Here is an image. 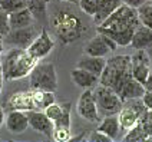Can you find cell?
<instances>
[{"instance_id":"obj_6","label":"cell","mask_w":152,"mask_h":142,"mask_svg":"<svg viewBox=\"0 0 152 142\" xmlns=\"http://www.w3.org/2000/svg\"><path fill=\"white\" fill-rule=\"evenodd\" d=\"M92 91L99 116L103 118L109 115H118V112L122 109L124 100L119 98V95L112 88L99 83Z\"/></svg>"},{"instance_id":"obj_24","label":"cell","mask_w":152,"mask_h":142,"mask_svg":"<svg viewBox=\"0 0 152 142\" xmlns=\"http://www.w3.org/2000/svg\"><path fill=\"white\" fill-rule=\"evenodd\" d=\"M141 23L152 29V0H146L141 7L136 9Z\"/></svg>"},{"instance_id":"obj_26","label":"cell","mask_w":152,"mask_h":142,"mask_svg":"<svg viewBox=\"0 0 152 142\" xmlns=\"http://www.w3.org/2000/svg\"><path fill=\"white\" fill-rule=\"evenodd\" d=\"M77 6L82 10L83 15L93 19V16L96 15V12L99 9V0H79Z\"/></svg>"},{"instance_id":"obj_7","label":"cell","mask_w":152,"mask_h":142,"mask_svg":"<svg viewBox=\"0 0 152 142\" xmlns=\"http://www.w3.org/2000/svg\"><path fill=\"white\" fill-rule=\"evenodd\" d=\"M145 111H146V108H145L141 98L125 100L124 105H122V109L118 112L121 129L122 131H129L131 128H134L139 122V119L142 118Z\"/></svg>"},{"instance_id":"obj_15","label":"cell","mask_w":152,"mask_h":142,"mask_svg":"<svg viewBox=\"0 0 152 142\" xmlns=\"http://www.w3.org/2000/svg\"><path fill=\"white\" fill-rule=\"evenodd\" d=\"M131 48L135 50H146L152 46V29L145 25H141L136 27L134 32L132 40H131Z\"/></svg>"},{"instance_id":"obj_5","label":"cell","mask_w":152,"mask_h":142,"mask_svg":"<svg viewBox=\"0 0 152 142\" xmlns=\"http://www.w3.org/2000/svg\"><path fill=\"white\" fill-rule=\"evenodd\" d=\"M29 83H30V89H34V91L56 92L58 73H56L55 65L52 62L36 63L32 72L29 73Z\"/></svg>"},{"instance_id":"obj_11","label":"cell","mask_w":152,"mask_h":142,"mask_svg":"<svg viewBox=\"0 0 152 142\" xmlns=\"http://www.w3.org/2000/svg\"><path fill=\"white\" fill-rule=\"evenodd\" d=\"M55 45H56V42L52 37V34L49 33V30L46 27H43L40 30V33L34 37V40L27 48V52L30 53L32 58H34L39 62L40 59L46 58L50 53L53 50V48H55Z\"/></svg>"},{"instance_id":"obj_37","label":"cell","mask_w":152,"mask_h":142,"mask_svg":"<svg viewBox=\"0 0 152 142\" xmlns=\"http://www.w3.org/2000/svg\"><path fill=\"white\" fill-rule=\"evenodd\" d=\"M1 52H3V36L0 34V56H1Z\"/></svg>"},{"instance_id":"obj_29","label":"cell","mask_w":152,"mask_h":142,"mask_svg":"<svg viewBox=\"0 0 152 142\" xmlns=\"http://www.w3.org/2000/svg\"><path fill=\"white\" fill-rule=\"evenodd\" d=\"M139 124L145 131V134L148 135V138L152 139V109H146L142 118L139 119Z\"/></svg>"},{"instance_id":"obj_32","label":"cell","mask_w":152,"mask_h":142,"mask_svg":"<svg viewBox=\"0 0 152 142\" xmlns=\"http://www.w3.org/2000/svg\"><path fill=\"white\" fill-rule=\"evenodd\" d=\"M141 99H142V102H144L145 108L152 109V91H145L144 95L141 96Z\"/></svg>"},{"instance_id":"obj_36","label":"cell","mask_w":152,"mask_h":142,"mask_svg":"<svg viewBox=\"0 0 152 142\" xmlns=\"http://www.w3.org/2000/svg\"><path fill=\"white\" fill-rule=\"evenodd\" d=\"M50 1H69V3H76V4H77L79 0H49V3H50Z\"/></svg>"},{"instance_id":"obj_28","label":"cell","mask_w":152,"mask_h":142,"mask_svg":"<svg viewBox=\"0 0 152 142\" xmlns=\"http://www.w3.org/2000/svg\"><path fill=\"white\" fill-rule=\"evenodd\" d=\"M63 109H65V103H63V102H62V103L53 102V103L49 105L43 112L48 115V118L50 119L52 122H55V121H58V119L60 118V115L63 113Z\"/></svg>"},{"instance_id":"obj_8","label":"cell","mask_w":152,"mask_h":142,"mask_svg":"<svg viewBox=\"0 0 152 142\" xmlns=\"http://www.w3.org/2000/svg\"><path fill=\"white\" fill-rule=\"evenodd\" d=\"M116 48H118V45L113 42L110 37H108L106 34H102L99 32H96V34L85 45L83 52L86 55H91V56L105 58L109 53L115 52Z\"/></svg>"},{"instance_id":"obj_13","label":"cell","mask_w":152,"mask_h":142,"mask_svg":"<svg viewBox=\"0 0 152 142\" xmlns=\"http://www.w3.org/2000/svg\"><path fill=\"white\" fill-rule=\"evenodd\" d=\"M27 113V119H29V126L39 132V134L52 138L53 134V122L48 118V115L43 111H37V109H32V111H26Z\"/></svg>"},{"instance_id":"obj_2","label":"cell","mask_w":152,"mask_h":142,"mask_svg":"<svg viewBox=\"0 0 152 142\" xmlns=\"http://www.w3.org/2000/svg\"><path fill=\"white\" fill-rule=\"evenodd\" d=\"M37 60L30 56L27 49L12 48L1 59V73L6 81H17L25 76H29Z\"/></svg>"},{"instance_id":"obj_21","label":"cell","mask_w":152,"mask_h":142,"mask_svg":"<svg viewBox=\"0 0 152 142\" xmlns=\"http://www.w3.org/2000/svg\"><path fill=\"white\" fill-rule=\"evenodd\" d=\"M9 105H10V109H17V111H32V109H34L33 91L13 95L9 100Z\"/></svg>"},{"instance_id":"obj_4","label":"cell","mask_w":152,"mask_h":142,"mask_svg":"<svg viewBox=\"0 0 152 142\" xmlns=\"http://www.w3.org/2000/svg\"><path fill=\"white\" fill-rule=\"evenodd\" d=\"M139 25H141V20H139L136 9L129 7L126 4H121L102 23H99L98 27L119 32V30H135Z\"/></svg>"},{"instance_id":"obj_23","label":"cell","mask_w":152,"mask_h":142,"mask_svg":"<svg viewBox=\"0 0 152 142\" xmlns=\"http://www.w3.org/2000/svg\"><path fill=\"white\" fill-rule=\"evenodd\" d=\"M29 10L33 13L36 20L45 22L48 19V4L49 0H26Z\"/></svg>"},{"instance_id":"obj_16","label":"cell","mask_w":152,"mask_h":142,"mask_svg":"<svg viewBox=\"0 0 152 142\" xmlns=\"http://www.w3.org/2000/svg\"><path fill=\"white\" fill-rule=\"evenodd\" d=\"M70 78L76 86L83 88V89H93L96 85H99V76L93 75V73L85 70V69H80V67L72 69Z\"/></svg>"},{"instance_id":"obj_34","label":"cell","mask_w":152,"mask_h":142,"mask_svg":"<svg viewBox=\"0 0 152 142\" xmlns=\"http://www.w3.org/2000/svg\"><path fill=\"white\" fill-rule=\"evenodd\" d=\"M144 88H145V91H152V70H151V73L148 75V78L145 79Z\"/></svg>"},{"instance_id":"obj_9","label":"cell","mask_w":152,"mask_h":142,"mask_svg":"<svg viewBox=\"0 0 152 142\" xmlns=\"http://www.w3.org/2000/svg\"><path fill=\"white\" fill-rule=\"evenodd\" d=\"M76 112L77 115L92 124H98L101 121V116L98 113V108L95 103V98H93V91L92 89H86L80 93L77 103H76Z\"/></svg>"},{"instance_id":"obj_19","label":"cell","mask_w":152,"mask_h":142,"mask_svg":"<svg viewBox=\"0 0 152 142\" xmlns=\"http://www.w3.org/2000/svg\"><path fill=\"white\" fill-rule=\"evenodd\" d=\"M33 13L29 10V7H23L20 10H16L9 15V26L10 29H19V27H26L32 26L34 23Z\"/></svg>"},{"instance_id":"obj_20","label":"cell","mask_w":152,"mask_h":142,"mask_svg":"<svg viewBox=\"0 0 152 142\" xmlns=\"http://www.w3.org/2000/svg\"><path fill=\"white\" fill-rule=\"evenodd\" d=\"M102 134L109 136L112 141H115L118 138L119 131H121V125H119L118 115H109V116L101 118V121L98 122V129Z\"/></svg>"},{"instance_id":"obj_38","label":"cell","mask_w":152,"mask_h":142,"mask_svg":"<svg viewBox=\"0 0 152 142\" xmlns=\"http://www.w3.org/2000/svg\"><path fill=\"white\" fill-rule=\"evenodd\" d=\"M146 52H148V56H149V59H151V63H152V46L149 48V49H146Z\"/></svg>"},{"instance_id":"obj_12","label":"cell","mask_w":152,"mask_h":142,"mask_svg":"<svg viewBox=\"0 0 152 142\" xmlns=\"http://www.w3.org/2000/svg\"><path fill=\"white\" fill-rule=\"evenodd\" d=\"M152 70L151 59L146 50H136L131 56V73L138 82L144 85L145 79Z\"/></svg>"},{"instance_id":"obj_27","label":"cell","mask_w":152,"mask_h":142,"mask_svg":"<svg viewBox=\"0 0 152 142\" xmlns=\"http://www.w3.org/2000/svg\"><path fill=\"white\" fill-rule=\"evenodd\" d=\"M23 7H27L26 0H0V9L3 12H6L7 15Z\"/></svg>"},{"instance_id":"obj_10","label":"cell","mask_w":152,"mask_h":142,"mask_svg":"<svg viewBox=\"0 0 152 142\" xmlns=\"http://www.w3.org/2000/svg\"><path fill=\"white\" fill-rule=\"evenodd\" d=\"M36 36H37L36 29L32 25L26 26V27H19V29H10L3 37H4V42L7 43L10 48L27 49Z\"/></svg>"},{"instance_id":"obj_14","label":"cell","mask_w":152,"mask_h":142,"mask_svg":"<svg viewBox=\"0 0 152 142\" xmlns=\"http://www.w3.org/2000/svg\"><path fill=\"white\" fill-rule=\"evenodd\" d=\"M4 124L9 132L12 134H23L26 129L29 128V119H27V113L26 111H17V109H10Z\"/></svg>"},{"instance_id":"obj_22","label":"cell","mask_w":152,"mask_h":142,"mask_svg":"<svg viewBox=\"0 0 152 142\" xmlns=\"http://www.w3.org/2000/svg\"><path fill=\"white\" fill-rule=\"evenodd\" d=\"M121 4H122V0H99V9H98L96 15L93 16V23L95 25L102 23Z\"/></svg>"},{"instance_id":"obj_35","label":"cell","mask_w":152,"mask_h":142,"mask_svg":"<svg viewBox=\"0 0 152 142\" xmlns=\"http://www.w3.org/2000/svg\"><path fill=\"white\" fill-rule=\"evenodd\" d=\"M4 119H6V113H4V109L0 108V128H1V125L4 124Z\"/></svg>"},{"instance_id":"obj_33","label":"cell","mask_w":152,"mask_h":142,"mask_svg":"<svg viewBox=\"0 0 152 142\" xmlns=\"http://www.w3.org/2000/svg\"><path fill=\"white\" fill-rule=\"evenodd\" d=\"M145 1L146 0H122V4H126V6H129V7H132V9H138V7H141Z\"/></svg>"},{"instance_id":"obj_3","label":"cell","mask_w":152,"mask_h":142,"mask_svg":"<svg viewBox=\"0 0 152 142\" xmlns=\"http://www.w3.org/2000/svg\"><path fill=\"white\" fill-rule=\"evenodd\" d=\"M131 56L128 55H115L106 59L105 67L99 76V83L112 88L118 93L121 86L131 78Z\"/></svg>"},{"instance_id":"obj_30","label":"cell","mask_w":152,"mask_h":142,"mask_svg":"<svg viewBox=\"0 0 152 142\" xmlns=\"http://www.w3.org/2000/svg\"><path fill=\"white\" fill-rule=\"evenodd\" d=\"M9 30H10V26H9V15L0 9V34L4 36Z\"/></svg>"},{"instance_id":"obj_1","label":"cell","mask_w":152,"mask_h":142,"mask_svg":"<svg viewBox=\"0 0 152 142\" xmlns=\"http://www.w3.org/2000/svg\"><path fill=\"white\" fill-rule=\"evenodd\" d=\"M52 7L49 23L62 45H69L79 40L88 30V25L82 17V10L76 3L55 1Z\"/></svg>"},{"instance_id":"obj_31","label":"cell","mask_w":152,"mask_h":142,"mask_svg":"<svg viewBox=\"0 0 152 142\" xmlns=\"http://www.w3.org/2000/svg\"><path fill=\"white\" fill-rule=\"evenodd\" d=\"M89 141H92V142H110L112 139H110L109 136H106L105 134L99 132V131H95V132L89 136Z\"/></svg>"},{"instance_id":"obj_25","label":"cell","mask_w":152,"mask_h":142,"mask_svg":"<svg viewBox=\"0 0 152 142\" xmlns=\"http://www.w3.org/2000/svg\"><path fill=\"white\" fill-rule=\"evenodd\" d=\"M124 141H149V138H148V135L145 134L141 124L138 122L134 128L126 131V135L124 136Z\"/></svg>"},{"instance_id":"obj_18","label":"cell","mask_w":152,"mask_h":142,"mask_svg":"<svg viewBox=\"0 0 152 142\" xmlns=\"http://www.w3.org/2000/svg\"><path fill=\"white\" fill-rule=\"evenodd\" d=\"M105 63H106V59L105 58H99V56H91V55H86L85 53L83 56H80L77 63H76V67H80V69H85L88 72H91L93 75L101 76L102 70L105 67Z\"/></svg>"},{"instance_id":"obj_17","label":"cell","mask_w":152,"mask_h":142,"mask_svg":"<svg viewBox=\"0 0 152 142\" xmlns=\"http://www.w3.org/2000/svg\"><path fill=\"white\" fill-rule=\"evenodd\" d=\"M145 92V88L144 85L141 82H138L134 76L128 78L126 82L121 86V89L118 91V95L119 98L124 100H128V99H135V98H141Z\"/></svg>"}]
</instances>
